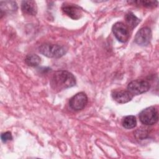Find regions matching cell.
<instances>
[{
    "mask_svg": "<svg viewBox=\"0 0 159 159\" xmlns=\"http://www.w3.org/2000/svg\"><path fill=\"white\" fill-rule=\"evenodd\" d=\"M76 84V79L74 75L66 70L55 71L50 80L52 88L56 91L71 88Z\"/></svg>",
    "mask_w": 159,
    "mask_h": 159,
    "instance_id": "cell-1",
    "label": "cell"
},
{
    "mask_svg": "<svg viewBox=\"0 0 159 159\" xmlns=\"http://www.w3.org/2000/svg\"><path fill=\"white\" fill-rule=\"evenodd\" d=\"M150 87V84L148 81L143 80H135L129 83L127 91L133 96L139 95L148 91Z\"/></svg>",
    "mask_w": 159,
    "mask_h": 159,
    "instance_id": "cell-4",
    "label": "cell"
},
{
    "mask_svg": "<svg viewBox=\"0 0 159 159\" xmlns=\"http://www.w3.org/2000/svg\"><path fill=\"white\" fill-rule=\"evenodd\" d=\"M151 38L152 32L150 29L143 27L137 32L135 37V42L139 45L145 46L150 43Z\"/></svg>",
    "mask_w": 159,
    "mask_h": 159,
    "instance_id": "cell-7",
    "label": "cell"
},
{
    "mask_svg": "<svg viewBox=\"0 0 159 159\" xmlns=\"http://www.w3.org/2000/svg\"><path fill=\"white\" fill-rule=\"evenodd\" d=\"M39 52L48 58H60L63 56L66 50L64 47L57 44L45 43L41 45L39 48Z\"/></svg>",
    "mask_w": 159,
    "mask_h": 159,
    "instance_id": "cell-2",
    "label": "cell"
},
{
    "mask_svg": "<svg viewBox=\"0 0 159 159\" xmlns=\"http://www.w3.org/2000/svg\"><path fill=\"white\" fill-rule=\"evenodd\" d=\"M61 9L65 14L74 20L79 19L83 14L82 9L75 4H63Z\"/></svg>",
    "mask_w": 159,
    "mask_h": 159,
    "instance_id": "cell-8",
    "label": "cell"
},
{
    "mask_svg": "<svg viewBox=\"0 0 159 159\" xmlns=\"http://www.w3.org/2000/svg\"><path fill=\"white\" fill-rule=\"evenodd\" d=\"M129 3L136 4L137 5H142L147 7H155L158 5L157 1H129Z\"/></svg>",
    "mask_w": 159,
    "mask_h": 159,
    "instance_id": "cell-14",
    "label": "cell"
},
{
    "mask_svg": "<svg viewBox=\"0 0 159 159\" xmlns=\"http://www.w3.org/2000/svg\"><path fill=\"white\" fill-rule=\"evenodd\" d=\"M25 62L30 66H36L40 63L41 58L36 54H30L26 56Z\"/></svg>",
    "mask_w": 159,
    "mask_h": 159,
    "instance_id": "cell-12",
    "label": "cell"
},
{
    "mask_svg": "<svg viewBox=\"0 0 159 159\" xmlns=\"http://www.w3.org/2000/svg\"><path fill=\"white\" fill-rule=\"evenodd\" d=\"M112 96L116 102L124 104L131 101L134 96L127 90H119L114 91Z\"/></svg>",
    "mask_w": 159,
    "mask_h": 159,
    "instance_id": "cell-9",
    "label": "cell"
},
{
    "mask_svg": "<svg viewBox=\"0 0 159 159\" xmlns=\"http://www.w3.org/2000/svg\"><path fill=\"white\" fill-rule=\"evenodd\" d=\"M125 19L127 25V26L131 29L135 28L140 21V20L132 12H129L126 14V15L125 16Z\"/></svg>",
    "mask_w": 159,
    "mask_h": 159,
    "instance_id": "cell-11",
    "label": "cell"
},
{
    "mask_svg": "<svg viewBox=\"0 0 159 159\" xmlns=\"http://www.w3.org/2000/svg\"><path fill=\"white\" fill-rule=\"evenodd\" d=\"M140 122L145 125H151L158 120V112L157 109L154 106H150L143 109L139 114Z\"/></svg>",
    "mask_w": 159,
    "mask_h": 159,
    "instance_id": "cell-3",
    "label": "cell"
},
{
    "mask_svg": "<svg viewBox=\"0 0 159 159\" xmlns=\"http://www.w3.org/2000/svg\"><path fill=\"white\" fill-rule=\"evenodd\" d=\"M1 140L5 143L9 140H11L12 139V136L10 132H6L1 134Z\"/></svg>",
    "mask_w": 159,
    "mask_h": 159,
    "instance_id": "cell-15",
    "label": "cell"
},
{
    "mask_svg": "<svg viewBox=\"0 0 159 159\" xmlns=\"http://www.w3.org/2000/svg\"><path fill=\"white\" fill-rule=\"evenodd\" d=\"M22 11L30 16H35L37 12V6L34 1H24L21 4Z\"/></svg>",
    "mask_w": 159,
    "mask_h": 159,
    "instance_id": "cell-10",
    "label": "cell"
},
{
    "mask_svg": "<svg viewBox=\"0 0 159 159\" xmlns=\"http://www.w3.org/2000/svg\"><path fill=\"white\" fill-rule=\"evenodd\" d=\"M112 30L114 36L119 42L124 43L128 40L130 33L127 25L121 22H118L114 24Z\"/></svg>",
    "mask_w": 159,
    "mask_h": 159,
    "instance_id": "cell-5",
    "label": "cell"
},
{
    "mask_svg": "<svg viewBox=\"0 0 159 159\" xmlns=\"http://www.w3.org/2000/svg\"><path fill=\"white\" fill-rule=\"evenodd\" d=\"M137 125V120L134 116H125L122 120V125L124 128L130 129L134 128Z\"/></svg>",
    "mask_w": 159,
    "mask_h": 159,
    "instance_id": "cell-13",
    "label": "cell"
},
{
    "mask_svg": "<svg viewBox=\"0 0 159 159\" xmlns=\"http://www.w3.org/2000/svg\"><path fill=\"white\" fill-rule=\"evenodd\" d=\"M88 102V97L83 92H80L74 95L69 101V105L75 111L83 109Z\"/></svg>",
    "mask_w": 159,
    "mask_h": 159,
    "instance_id": "cell-6",
    "label": "cell"
}]
</instances>
